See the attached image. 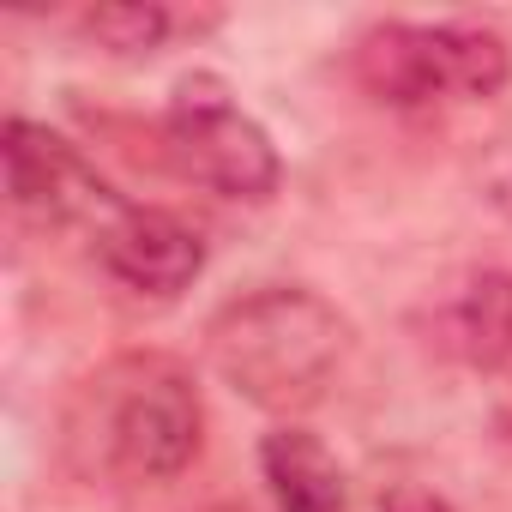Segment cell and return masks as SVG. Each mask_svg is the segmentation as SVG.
<instances>
[{"label": "cell", "mask_w": 512, "mask_h": 512, "mask_svg": "<svg viewBox=\"0 0 512 512\" xmlns=\"http://www.w3.org/2000/svg\"><path fill=\"white\" fill-rule=\"evenodd\" d=\"M97 260L115 284L139 290V296H181L199 272H205V241L193 223H181L175 211L157 205H121L97 235Z\"/></svg>", "instance_id": "obj_6"}, {"label": "cell", "mask_w": 512, "mask_h": 512, "mask_svg": "<svg viewBox=\"0 0 512 512\" xmlns=\"http://www.w3.org/2000/svg\"><path fill=\"white\" fill-rule=\"evenodd\" d=\"M7 187L13 205L43 223V229H85L97 235L127 199L85 163V151L61 133H49L43 121L13 115L7 121Z\"/></svg>", "instance_id": "obj_5"}, {"label": "cell", "mask_w": 512, "mask_h": 512, "mask_svg": "<svg viewBox=\"0 0 512 512\" xmlns=\"http://www.w3.org/2000/svg\"><path fill=\"white\" fill-rule=\"evenodd\" d=\"M428 332L446 356L470 368H500L512 356V272H494V266L458 272L446 290H434Z\"/></svg>", "instance_id": "obj_7"}, {"label": "cell", "mask_w": 512, "mask_h": 512, "mask_svg": "<svg viewBox=\"0 0 512 512\" xmlns=\"http://www.w3.org/2000/svg\"><path fill=\"white\" fill-rule=\"evenodd\" d=\"M356 79L386 109L488 103L512 79L506 37L482 25H374L356 43Z\"/></svg>", "instance_id": "obj_3"}, {"label": "cell", "mask_w": 512, "mask_h": 512, "mask_svg": "<svg viewBox=\"0 0 512 512\" xmlns=\"http://www.w3.org/2000/svg\"><path fill=\"white\" fill-rule=\"evenodd\" d=\"M211 368L272 416L314 410L350 356V320L302 284H266L235 296L205 326Z\"/></svg>", "instance_id": "obj_2"}, {"label": "cell", "mask_w": 512, "mask_h": 512, "mask_svg": "<svg viewBox=\"0 0 512 512\" xmlns=\"http://www.w3.org/2000/svg\"><path fill=\"white\" fill-rule=\"evenodd\" d=\"M61 446L85 476L157 488L175 482L205 446V404L187 362L163 350L109 356L61 410Z\"/></svg>", "instance_id": "obj_1"}, {"label": "cell", "mask_w": 512, "mask_h": 512, "mask_svg": "<svg viewBox=\"0 0 512 512\" xmlns=\"http://www.w3.org/2000/svg\"><path fill=\"white\" fill-rule=\"evenodd\" d=\"M380 512H452V506H446L440 494H428V488H398Z\"/></svg>", "instance_id": "obj_10"}, {"label": "cell", "mask_w": 512, "mask_h": 512, "mask_svg": "<svg viewBox=\"0 0 512 512\" xmlns=\"http://www.w3.org/2000/svg\"><path fill=\"white\" fill-rule=\"evenodd\" d=\"M163 151L187 181H199L223 199H247V205L272 199L284 181V163H278V145L266 139V127L223 97L181 91V103L163 115Z\"/></svg>", "instance_id": "obj_4"}, {"label": "cell", "mask_w": 512, "mask_h": 512, "mask_svg": "<svg viewBox=\"0 0 512 512\" xmlns=\"http://www.w3.org/2000/svg\"><path fill=\"white\" fill-rule=\"evenodd\" d=\"M85 37L115 49V55H151L169 37V13L151 0H115V7H91L85 13Z\"/></svg>", "instance_id": "obj_9"}, {"label": "cell", "mask_w": 512, "mask_h": 512, "mask_svg": "<svg viewBox=\"0 0 512 512\" xmlns=\"http://www.w3.org/2000/svg\"><path fill=\"white\" fill-rule=\"evenodd\" d=\"M260 470H266L278 512H350L344 464L332 458V446L320 434H308L296 422H284L260 440Z\"/></svg>", "instance_id": "obj_8"}]
</instances>
